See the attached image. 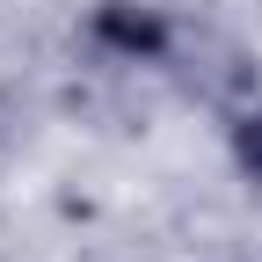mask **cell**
Instances as JSON below:
<instances>
[{
  "label": "cell",
  "instance_id": "6da1fadb",
  "mask_svg": "<svg viewBox=\"0 0 262 262\" xmlns=\"http://www.w3.org/2000/svg\"><path fill=\"white\" fill-rule=\"evenodd\" d=\"M95 37L110 51H124V58H160L168 51V22L153 8H131V0H102L95 8Z\"/></svg>",
  "mask_w": 262,
  "mask_h": 262
},
{
  "label": "cell",
  "instance_id": "7a4b0ae2",
  "mask_svg": "<svg viewBox=\"0 0 262 262\" xmlns=\"http://www.w3.org/2000/svg\"><path fill=\"white\" fill-rule=\"evenodd\" d=\"M233 160H241V168L262 182V110H248V117L233 124Z\"/></svg>",
  "mask_w": 262,
  "mask_h": 262
}]
</instances>
